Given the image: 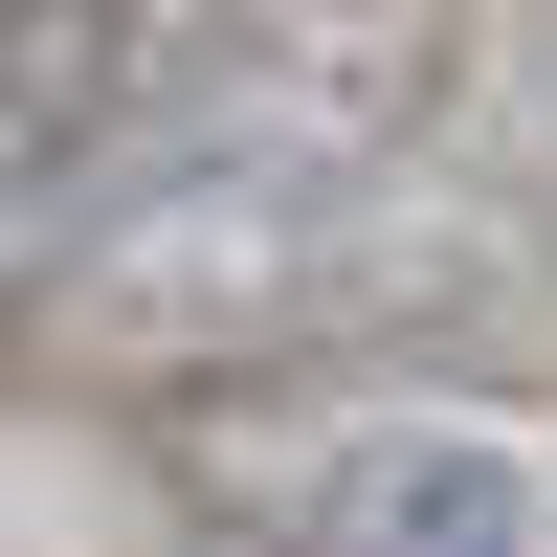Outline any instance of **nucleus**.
Instances as JSON below:
<instances>
[{
	"label": "nucleus",
	"mask_w": 557,
	"mask_h": 557,
	"mask_svg": "<svg viewBox=\"0 0 557 557\" xmlns=\"http://www.w3.org/2000/svg\"><path fill=\"white\" fill-rule=\"evenodd\" d=\"M335 268H357V157L268 112H201L67 223L45 335H89L112 380H201V357H335Z\"/></svg>",
	"instance_id": "f257e3e1"
},
{
	"label": "nucleus",
	"mask_w": 557,
	"mask_h": 557,
	"mask_svg": "<svg viewBox=\"0 0 557 557\" xmlns=\"http://www.w3.org/2000/svg\"><path fill=\"white\" fill-rule=\"evenodd\" d=\"M312 557H557V446L491 424V401H446V380H380V357H357Z\"/></svg>",
	"instance_id": "f03ea898"
},
{
	"label": "nucleus",
	"mask_w": 557,
	"mask_h": 557,
	"mask_svg": "<svg viewBox=\"0 0 557 557\" xmlns=\"http://www.w3.org/2000/svg\"><path fill=\"white\" fill-rule=\"evenodd\" d=\"M335 424H357V357H201V380H134V491L201 557H312Z\"/></svg>",
	"instance_id": "7ed1b4c3"
},
{
	"label": "nucleus",
	"mask_w": 557,
	"mask_h": 557,
	"mask_svg": "<svg viewBox=\"0 0 557 557\" xmlns=\"http://www.w3.org/2000/svg\"><path fill=\"white\" fill-rule=\"evenodd\" d=\"M23 335H45V290H23V268H0V357H23Z\"/></svg>",
	"instance_id": "20e7f679"
}]
</instances>
